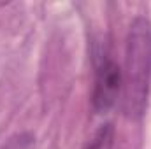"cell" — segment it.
Masks as SVG:
<instances>
[{
	"mask_svg": "<svg viewBox=\"0 0 151 149\" xmlns=\"http://www.w3.org/2000/svg\"><path fill=\"white\" fill-rule=\"evenodd\" d=\"M114 148V128L113 125H102L84 149H113Z\"/></svg>",
	"mask_w": 151,
	"mask_h": 149,
	"instance_id": "obj_3",
	"label": "cell"
},
{
	"mask_svg": "<svg viewBox=\"0 0 151 149\" xmlns=\"http://www.w3.org/2000/svg\"><path fill=\"white\" fill-rule=\"evenodd\" d=\"M113 149H114V148H113Z\"/></svg>",
	"mask_w": 151,
	"mask_h": 149,
	"instance_id": "obj_4",
	"label": "cell"
},
{
	"mask_svg": "<svg viewBox=\"0 0 151 149\" xmlns=\"http://www.w3.org/2000/svg\"><path fill=\"white\" fill-rule=\"evenodd\" d=\"M119 90H123V74L119 65L111 58L102 60L95 72L93 93H91L93 109L100 114L111 111L118 100Z\"/></svg>",
	"mask_w": 151,
	"mask_h": 149,
	"instance_id": "obj_2",
	"label": "cell"
},
{
	"mask_svg": "<svg viewBox=\"0 0 151 149\" xmlns=\"http://www.w3.org/2000/svg\"><path fill=\"white\" fill-rule=\"evenodd\" d=\"M123 74V112L128 119H141L151 88V23L137 16L127 35Z\"/></svg>",
	"mask_w": 151,
	"mask_h": 149,
	"instance_id": "obj_1",
	"label": "cell"
}]
</instances>
